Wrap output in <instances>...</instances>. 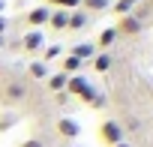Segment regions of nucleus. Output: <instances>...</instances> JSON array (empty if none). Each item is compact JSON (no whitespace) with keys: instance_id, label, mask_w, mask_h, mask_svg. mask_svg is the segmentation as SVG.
<instances>
[{"instance_id":"nucleus-1","label":"nucleus","mask_w":153,"mask_h":147,"mask_svg":"<svg viewBox=\"0 0 153 147\" xmlns=\"http://www.w3.org/2000/svg\"><path fill=\"white\" fill-rule=\"evenodd\" d=\"M123 135H126V129H123V123H120V120H111V117H108V120H102V123L96 126V138H99L105 147H114V144L126 141Z\"/></svg>"},{"instance_id":"nucleus-2","label":"nucleus","mask_w":153,"mask_h":147,"mask_svg":"<svg viewBox=\"0 0 153 147\" xmlns=\"http://www.w3.org/2000/svg\"><path fill=\"white\" fill-rule=\"evenodd\" d=\"M24 96H27V84H21L18 78H9V81L0 84V105H6V111L15 102H21Z\"/></svg>"},{"instance_id":"nucleus-3","label":"nucleus","mask_w":153,"mask_h":147,"mask_svg":"<svg viewBox=\"0 0 153 147\" xmlns=\"http://www.w3.org/2000/svg\"><path fill=\"white\" fill-rule=\"evenodd\" d=\"M114 33H117V39H120V36H126V39L138 36V33H141V21H138V15H120V18L114 21Z\"/></svg>"},{"instance_id":"nucleus-4","label":"nucleus","mask_w":153,"mask_h":147,"mask_svg":"<svg viewBox=\"0 0 153 147\" xmlns=\"http://www.w3.org/2000/svg\"><path fill=\"white\" fill-rule=\"evenodd\" d=\"M48 18H51V9H48V6H33V9L24 15V21H27L33 30H42V27H48Z\"/></svg>"},{"instance_id":"nucleus-5","label":"nucleus","mask_w":153,"mask_h":147,"mask_svg":"<svg viewBox=\"0 0 153 147\" xmlns=\"http://www.w3.org/2000/svg\"><path fill=\"white\" fill-rule=\"evenodd\" d=\"M18 45H21V51L36 54V51H42V45H45V33H42V30H30V33H24V39H21Z\"/></svg>"},{"instance_id":"nucleus-6","label":"nucleus","mask_w":153,"mask_h":147,"mask_svg":"<svg viewBox=\"0 0 153 147\" xmlns=\"http://www.w3.org/2000/svg\"><path fill=\"white\" fill-rule=\"evenodd\" d=\"M54 129H57V135H60V138H69V141H72V138H78V132H81V126L75 123L72 117H60Z\"/></svg>"},{"instance_id":"nucleus-7","label":"nucleus","mask_w":153,"mask_h":147,"mask_svg":"<svg viewBox=\"0 0 153 147\" xmlns=\"http://www.w3.org/2000/svg\"><path fill=\"white\" fill-rule=\"evenodd\" d=\"M69 54H72V57H78L81 63H90V60L96 57V48H93V42H78V45H72V48H69Z\"/></svg>"},{"instance_id":"nucleus-8","label":"nucleus","mask_w":153,"mask_h":147,"mask_svg":"<svg viewBox=\"0 0 153 147\" xmlns=\"http://www.w3.org/2000/svg\"><path fill=\"white\" fill-rule=\"evenodd\" d=\"M87 87H90V84H87L84 75H69V78H66V93H69V96H81Z\"/></svg>"},{"instance_id":"nucleus-9","label":"nucleus","mask_w":153,"mask_h":147,"mask_svg":"<svg viewBox=\"0 0 153 147\" xmlns=\"http://www.w3.org/2000/svg\"><path fill=\"white\" fill-rule=\"evenodd\" d=\"M81 66H84V63H81L78 57H72V54H66V57L60 60V72H63L66 78H69V75H81Z\"/></svg>"},{"instance_id":"nucleus-10","label":"nucleus","mask_w":153,"mask_h":147,"mask_svg":"<svg viewBox=\"0 0 153 147\" xmlns=\"http://www.w3.org/2000/svg\"><path fill=\"white\" fill-rule=\"evenodd\" d=\"M90 66H93V72H99V75H102V72H108V69L114 66V57H111L108 51H96V57L90 60Z\"/></svg>"},{"instance_id":"nucleus-11","label":"nucleus","mask_w":153,"mask_h":147,"mask_svg":"<svg viewBox=\"0 0 153 147\" xmlns=\"http://www.w3.org/2000/svg\"><path fill=\"white\" fill-rule=\"evenodd\" d=\"M66 21H69V12H66V9H51L48 27H51L54 33H63V30H66Z\"/></svg>"},{"instance_id":"nucleus-12","label":"nucleus","mask_w":153,"mask_h":147,"mask_svg":"<svg viewBox=\"0 0 153 147\" xmlns=\"http://www.w3.org/2000/svg\"><path fill=\"white\" fill-rule=\"evenodd\" d=\"M87 21H90V15H87V12L72 9V12H69V21H66V30H84V27H87Z\"/></svg>"},{"instance_id":"nucleus-13","label":"nucleus","mask_w":153,"mask_h":147,"mask_svg":"<svg viewBox=\"0 0 153 147\" xmlns=\"http://www.w3.org/2000/svg\"><path fill=\"white\" fill-rule=\"evenodd\" d=\"M114 39H117V33H114V27H105L99 36H96V42H93V48L96 51H108L111 45H114Z\"/></svg>"},{"instance_id":"nucleus-14","label":"nucleus","mask_w":153,"mask_h":147,"mask_svg":"<svg viewBox=\"0 0 153 147\" xmlns=\"http://www.w3.org/2000/svg\"><path fill=\"white\" fill-rule=\"evenodd\" d=\"M42 6H48V9H66V12H72V9H78V6H81V0H42Z\"/></svg>"},{"instance_id":"nucleus-15","label":"nucleus","mask_w":153,"mask_h":147,"mask_svg":"<svg viewBox=\"0 0 153 147\" xmlns=\"http://www.w3.org/2000/svg\"><path fill=\"white\" fill-rule=\"evenodd\" d=\"M45 87H48L51 93L66 90V75H63V72H54V75H48V78H45Z\"/></svg>"},{"instance_id":"nucleus-16","label":"nucleus","mask_w":153,"mask_h":147,"mask_svg":"<svg viewBox=\"0 0 153 147\" xmlns=\"http://www.w3.org/2000/svg\"><path fill=\"white\" fill-rule=\"evenodd\" d=\"M27 75L36 78V81H45V78H48V66H45L42 60H33V63L27 66Z\"/></svg>"},{"instance_id":"nucleus-17","label":"nucleus","mask_w":153,"mask_h":147,"mask_svg":"<svg viewBox=\"0 0 153 147\" xmlns=\"http://www.w3.org/2000/svg\"><path fill=\"white\" fill-rule=\"evenodd\" d=\"M81 6L87 9V15H90V12H105V9L111 6V0H81Z\"/></svg>"},{"instance_id":"nucleus-18","label":"nucleus","mask_w":153,"mask_h":147,"mask_svg":"<svg viewBox=\"0 0 153 147\" xmlns=\"http://www.w3.org/2000/svg\"><path fill=\"white\" fill-rule=\"evenodd\" d=\"M132 9H135V0H117V3H114L117 18H120V15H132Z\"/></svg>"},{"instance_id":"nucleus-19","label":"nucleus","mask_w":153,"mask_h":147,"mask_svg":"<svg viewBox=\"0 0 153 147\" xmlns=\"http://www.w3.org/2000/svg\"><path fill=\"white\" fill-rule=\"evenodd\" d=\"M12 123H15V114H12V111H6L3 117H0V132H6V129H9Z\"/></svg>"},{"instance_id":"nucleus-20","label":"nucleus","mask_w":153,"mask_h":147,"mask_svg":"<svg viewBox=\"0 0 153 147\" xmlns=\"http://www.w3.org/2000/svg\"><path fill=\"white\" fill-rule=\"evenodd\" d=\"M60 51H63L60 45H51V48H45V54H42V63H48V60H54V57H57Z\"/></svg>"},{"instance_id":"nucleus-21","label":"nucleus","mask_w":153,"mask_h":147,"mask_svg":"<svg viewBox=\"0 0 153 147\" xmlns=\"http://www.w3.org/2000/svg\"><path fill=\"white\" fill-rule=\"evenodd\" d=\"M18 147H45V141H42V138H27V141H21Z\"/></svg>"},{"instance_id":"nucleus-22","label":"nucleus","mask_w":153,"mask_h":147,"mask_svg":"<svg viewBox=\"0 0 153 147\" xmlns=\"http://www.w3.org/2000/svg\"><path fill=\"white\" fill-rule=\"evenodd\" d=\"M3 33H6V18L0 15V36H3Z\"/></svg>"},{"instance_id":"nucleus-23","label":"nucleus","mask_w":153,"mask_h":147,"mask_svg":"<svg viewBox=\"0 0 153 147\" xmlns=\"http://www.w3.org/2000/svg\"><path fill=\"white\" fill-rule=\"evenodd\" d=\"M114 147H132V144H129V141H120V144H114Z\"/></svg>"},{"instance_id":"nucleus-24","label":"nucleus","mask_w":153,"mask_h":147,"mask_svg":"<svg viewBox=\"0 0 153 147\" xmlns=\"http://www.w3.org/2000/svg\"><path fill=\"white\" fill-rule=\"evenodd\" d=\"M3 45H6V36H0V48H3Z\"/></svg>"},{"instance_id":"nucleus-25","label":"nucleus","mask_w":153,"mask_h":147,"mask_svg":"<svg viewBox=\"0 0 153 147\" xmlns=\"http://www.w3.org/2000/svg\"><path fill=\"white\" fill-rule=\"evenodd\" d=\"M0 12H3V0H0Z\"/></svg>"},{"instance_id":"nucleus-26","label":"nucleus","mask_w":153,"mask_h":147,"mask_svg":"<svg viewBox=\"0 0 153 147\" xmlns=\"http://www.w3.org/2000/svg\"><path fill=\"white\" fill-rule=\"evenodd\" d=\"M72 147H78V144H72Z\"/></svg>"},{"instance_id":"nucleus-27","label":"nucleus","mask_w":153,"mask_h":147,"mask_svg":"<svg viewBox=\"0 0 153 147\" xmlns=\"http://www.w3.org/2000/svg\"><path fill=\"white\" fill-rule=\"evenodd\" d=\"M135 3H138V0H135Z\"/></svg>"}]
</instances>
